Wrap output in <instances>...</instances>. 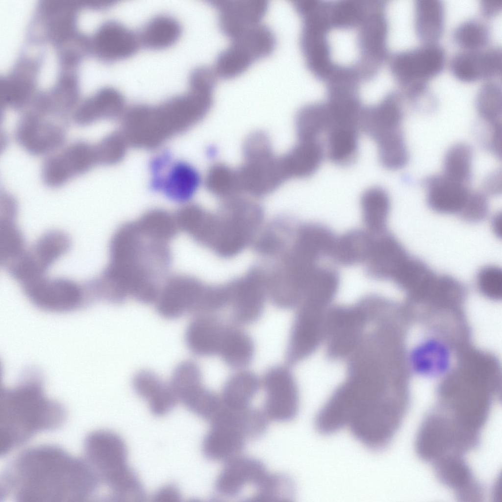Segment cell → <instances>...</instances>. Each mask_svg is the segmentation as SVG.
Wrapping results in <instances>:
<instances>
[{
	"label": "cell",
	"mask_w": 502,
	"mask_h": 502,
	"mask_svg": "<svg viewBox=\"0 0 502 502\" xmlns=\"http://www.w3.org/2000/svg\"><path fill=\"white\" fill-rule=\"evenodd\" d=\"M210 427L202 443V452L207 459L226 462L240 456L249 440L239 410L223 405L209 421Z\"/></svg>",
	"instance_id": "15"
},
{
	"label": "cell",
	"mask_w": 502,
	"mask_h": 502,
	"mask_svg": "<svg viewBox=\"0 0 502 502\" xmlns=\"http://www.w3.org/2000/svg\"><path fill=\"white\" fill-rule=\"evenodd\" d=\"M501 214L497 213L492 219V226L494 232L497 236H501Z\"/></svg>",
	"instance_id": "56"
},
{
	"label": "cell",
	"mask_w": 502,
	"mask_h": 502,
	"mask_svg": "<svg viewBox=\"0 0 502 502\" xmlns=\"http://www.w3.org/2000/svg\"><path fill=\"white\" fill-rule=\"evenodd\" d=\"M445 58L444 49L436 43L395 52L388 60L393 79L406 92L427 87V81L442 72Z\"/></svg>",
	"instance_id": "12"
},
{
	"label": "cell",
	"mask_w": 502,
	"mask_h": 502,
	"mask_svg": "<svg viewBox=\"0 0 502 502\" xmlns=\"http://www.w3.org/2000/svg\"><path fill=\"white\" fill-rule=\"evenodd\" d=\"M480 436L436 406L420 425L415 448L421 460L432 464L446 456H464L479 447Z\"/></svg>",
	"instance_id": "6"
},
{
	"label": "cell",
	"mask_w": 502,
	"mask_h": 502,
	"mask_svg": "<svg viewBox=\"0 0 502 502\" xmlns=\"http://www.w3.org/2000/svg\"><path fill=\"white\" fill-rule=\"evenodd\" d=\"M326 156L324 142L321 140H298L286 153L280 156L287 179L303 178L313 175Z\"/></svg>",
	"instance_id": "35"
},
{
	"label": "cell",
	"mask_w": 502,
	"mask_h": 502,
	"mask_svg": "<svg viewBox=\"0 0 502 502\" xmlns=\"http://www.w3.org/2000/svg\"><path fill=\"white\" fill-rule=\"evenodd\" d=\"M205 184L208 191L222 201L241 195L236 170L225 164L212 165L206 174Z\"/></svg>",
	"instance_id": "46"
},
{
	"label": "cell",
	"mask_w": 502,
	"mask_h": 502,
	"mask_svg": "<svg viewBox=\"0 0 502 502\" xmlns=\"http://www.w3.org/2000/svg\"><path fill=\"white\" fill-rule=\"evenodd\" d=\"M37 8L39 22L47 41L58 48L77 35V6L73 1L43 0Z\"/></svg>",
	"instance_id": "23"
},
{
	"label": "cell",
	"mask_w": 502,
	"mask_h": 502,
	"mask_svg": "<svg viewBox=\"0 0 502 502\" xmlns=\"http://www.w3.org/2000/svg\"><path fill=\"white\" fill-rule=\"evenodd\" d=\"M290 244L296 254L313 264L330 258L336 235L327 226L317 222L299 224Z\"/></svg>",
	"instance_id": "30"
},
{
	"label": "cell",
	"mask_w": 502,
	"mask_h": 502,
	"mask_svg": "<svg viewBox=\"0 0 502 502\" xmlns=\"http://www.w3.org/2000/svg\"><path fill=\"white\" fill-rule=\"evenodd\" d=\"M181 32L179 21L167 14L152 17L138 32L141 45L155 50L171 46L178 40Z\"/></svg>",
	"instance_id": "40"
},
{
	"label": "cell",
	"mask_w": 502,
	"mask_h": 502,
	"mask_svg": "<svg viewBox=\"0 0 502 502\" xmlns=\"http://www.w3.org/2000/svg\"><path fill=\"white\" fill-rule=\"evenodd\" d=\"M262 382L265 392L263 411L268 419L280 422L294 419L299 411L300 397L291 370L281 365L271 366Z\"/></svg>",
	"instance_id": "18"
},
{
	"label": "cell",
	"mask_w": 502,
	"mask_h": 502,
	"mask_svg": "<svg viewBox=\"0 0 502 502\" xmlns=\"http://www.w3.org/2000/svg\"><path fill=\"white\" fill-rule=\"evenodd\" d=\"M436 477L452 490L461 502H478L483 497V488L475 478L464 456L450 455L432 464Z\"/></svg>",
	"instance_id": "26"
},
{
	"label": "cell",
	"mask_w": 502,
	"mask_h": 502,
	"mask_svg": "<svg viewBox=\"0 0 502 502\" xmlns=\"http://www.w3.org/2000/svg\"><path fill=\"white\" fill-rule=\"evenodd\" d=\"M254 344L250 335L238 326L228 325L218 355L232 369H242L252 362Z\"/></svg>",
	"instance_id": "38"
},
{
	"label": "cell",
	"mask_w": 502,
	"mask_h": 502,
	"mask_svg": "<svg viewBox=\"0 0 502 502\" xmlns=\"http://www.w3.org/2000/svg\"><path fill=\"white\" fill-rule=\"evenodd\" d=\"M424 184L429 207L440 214L458 215L471 192L466 184L443 174L427 177Z\"/></svg>",
	"instance_id": "31"
},
{
	"label": "cell",
	"mask_w": 502,
	"mask_h": 502,
	"mask_svg": "<svg viewBox=\"0 0 502 502\" xmlns=\"http://www.w3.org/2000/svg\"><path fill=\"white\" fill-rule=\"evenodd\" d=\"M83 446L84 459L109 493L135 475L127 464L126 444L115 432L105 429L91 431L84 439Z\"/></svg>",
	"instance_id": "8"
},
{
	"label": "cell",
	"mask_w": 502,
	"mask_h": 502,
	"mask_svg": "<svg viewBox=\"0 0 502 502\" xmlns=\"http://www.w3.org/2000/svg\"><path fill=\"white\" fill-rule=\"evenodd\" d=\"M502 67V52L499 47L459 52L452 56L450 62L453 75L465 82L500 75Z\"/></svg>",
	"instance_id": "28"
},
{
	"label": "cell",
	"mask_w": 502,
	"mask_h": 502,
	"mask_svg": "<svg viewBox=\"0 0 502 502\" xmlns=\"http://www.w3.org/2000/svg\"><path fill=\"white\" fill-rule=\"evenodd\" d=\"M90 35L86 36L87 51L104 62L130 57L141 46L138 32L116 20L103 21Z\"/></svg>",
	"instance_id": "20"
},
{
	"label": "cell",
	"mask_w": 502,
	"mask_h": 502,
	"mask_svg": "<svg viewBox=\"0 0 502 502\" xmlns=\"http://www.w3.org/2000/svg\"><path fill=\"white\" fill-rule=\"evenodd\" d=\"M231 320L237 326L257 322L262 316L268 292L261 268L251 269L242 276L229 281Z\"/></svg>",
	"instance_id": "19"
},
{
	"label": "cell",
	"mask_w": 502,
	"mask_h": 502,
	"mask_svg": "<svg viewBox=\"0 0 502 502\" xmlns=\"http://www.w3.org/2000/svg\"><path fill=\"white\" fill-rule=\"evenodd\" d=\"M411 256L399 240L387 230L374 235L370 253L364 263L366 274L375 280L392 281Z\"/></svg>",
	"instance_id": "22"
},
{
	"label": "cell",
	"mask_w": 502,
	"mask_h": 502,
	"mask_svg": "<svg viewBox=\"0 0 502 502\" xmlns=\"http://www.w3.org/2000/svg\"><path fill=\"white\" fill-rule=\"evenodd\" d=\"M71 247L69 236L59 230L43 234L34 244L13 263L11 276L19 283L46 275L50 266L68 252Z\"/></svg>",
	"instance_id": "17"
},
{
	"label": "cell",
	"mask_w": 502,
	"mask_h": 502,
	"mask_svg": "<svg viewBox=\"0 0 502 502\" xmlns=\"http://www.w3.org/2000/svg\"><path fill=\"white\" fill-rule=\"evenodd\" d=\"M480 8L481 13L484 17H494L502 10V0H482Z\"/></svg>",
	"instance_id": "55"
},
{
	"label": "cell",
	"mask_w": 502,
	"mask_h": 502,
	"mask_svg": "<svg viewBox=\"0 0 502 502\" xmlns=\"http://www.w3.org/2000/svg\"><path fill=\"white\" fill-rule=\"evenodd\" d=\"M126 109L122 92L113 86H105L79 102L71 118L76 125L86 126L100 120L122 117Z\"/></svg>",
	"instance_id": "27"
},
{
	"label": "cell",
	"mask_w": 502,
	"mask_h": 502,
	"mask_svg": "<svg viewBox=\"0 0 502 502\" xmlns=\"http://www.w3.org/2000/svg\"><path fill=\"white\" fill-rule=\"evenodd\" d=\"M202 179L198 171L191 164L177 161L169 165L162 176L158 190L177 203L189 201L195 195Z\"/></svg>",
	"instance_id": "34"
},
{
	"label": "cell",
	"mask_w": 502,
	"mask_h": 502,
	"mask_svg": "<svg viewBox=\"0 0 502 502\" xmlns=\"http://www.w3.org/2000/svg\"><path fill=\"white\" fill-rule=\"evenodd\" d=\"M369 322L368 312L359 300L351 305L330 306L324 344L326 359L345 362L361 342Z\"/></svg>",
	"instance_id": "9"
},
{
	"label": "cell",
	"mask_w": 502,
	"mask_h": 502,
	"mask_svg": "<svg viewBox=\"0 0 502 502\" xmlns=\"http://www.w3.org/2000/svg\"><path fill=\"white\" fill-rule=\"evenodd\" d=\"M182 403L190 412L209 422L223 405L221 397L203 384L194 389Z\"/></svg>",
	"instance_id": "49"
},
{
	"label": "cell",
	"mask_w": 502,
	"mask_h": 502,
	"mask_svg": "<svg viewBox=\"0 0 502 502\" xmlns=\"http://www.w3.org/2000/svg\"><path fill=\"white\" fill-rule=\"evenodd\" d=\"M38 62L29 58H22L8 74L0 78L1 104L15 111L26 108L34 96Z\"/></svg>",
	"instance_id": "25"
},
{
	"label": "cell",
	"mask_w": 502,
	"mask_h": 502,
	"mask_svg": "<svg viewBox=\"0 0 502 502\" xmlns=\"http://www.w3.org/2000/svg\"><path fill=\"white\" fill-rule=\"evenodd\" d=\"M18 205L10 194L1 192L0 203V263L5 267L26 249L22 232L16 223Z\"/></svg>",
	"instance_id": "32"
},
{
	"label": "cell",
	"mask_w": 502,
	"mask_h": 502,
	"mask_svg": "<svg viewBox=\"0 0 502 502\" xmlns=\"http://www.w3.org/2000/svg\"><path fill=\"white\" fill-rule=\"evenodd\" d=\"M404 386L356 374L345 378L316 414L315 427L329 435L347 428L364 447L381 451L399 430L409 407Z\"/></svg>",
	"instance_id": "1"
},
{
	"label": "cell",
	"mask_w": 502,
	"mask_h": 502,
	"mask_svg": "<svg viewBox=\"0 0 502 502\" xmlns=\"http://www.w3.org/2000/svg\"><path fill=\"white\" fill-rule=\"evenodd\" d=\"M329 307L301 303L296 307L285 354L288 365H295L309 358L324 346Z\"/></svg>",
	"instance_id": "14"
},
{
	"label": "cell",
	"mask_w": 502,
	"mask_h": 502,
	"mask_svg": "<svg viewBox=\"0 0 502 502\" xmlns=\"http://www.w3.org/2000/svg\"><path fill=\"white\" fill-rule=\"evenodd\" d=\"M100 484L85 459L55 445H40L22 451L4 467L0 476V501H87Z\"/></svg>",
	"instance_id": "2"
},
{
	"label": "cell",
	"mask_w": 502,
	"mask_h": 502,
	"mask_svg": "<svg viewBox=\"0 0 502 502\" xmlns=\"http://www.w3.org/2000/svg\"><path fill=\"white\" fill-rule=\"evenodd\" d=\"M475 104L482 122L493 126H502V97L501 85L488 81L479 89Z\"/></svg>",
	"instance_id": "45"
},
{
	"label": "cell",
	"mask_w": 502,
	"mask_h": 502,
	"mask_svg": "<svg viewBox=\"0 0 502 502\" xmlns=\"http://www.w3.org/2000/svg\"><path fill=\"white\" fill-rule=\"evenodd\" d=\"M66 417L63 405L45 395L41 373L34 368H26L14 386L0 389V456L40 432L59 428Z\"/></svg>",
	"instance_id": "3"
},
{
	"label": "cell",
	"mask_w": 502,
	"mask_h": 502,
	"mask_svg": "<svg viewBox=\"0 0 502 502\" xmlns=\"http://www.w3.org/2000/svg\"><path fill=\"white\" fill-rule=\"evenodd\" d=\"M452 37L455 43L466 50H479L488 43L490 32L483 23L470 19L458 25Z\"/></svg>",
	"instance_id": "48"
},
{
	"label": "cell",
	"mask_w": 502,
	"mask_h": 502,
	"mask_svg": "<svg viewBox=\"0 0 502 502\" xmlns=\"http://www.w3.org/2000/svg\"><path fill=\"white\" fill-rule=\"evenodd\" d=\"M97 165L94 144L78 140L48 155L42 166L41 177L46 186L57 188Z\"/></svg>",
	"instance_id": "16"
},
{
	"label": "cell",
	"mask_w": 502,
	"mask_h": 502,
	"mask_svg": "<svg viewBox=\"0 0 502 502\" xmlns=\"http://www.w3.org/2000/svg\"><path fill=\"white\" fill-rule=\"evenodd\" d=\"M403 99L400 91L391 90L377 103L363 109L360 130L376 142L384 166L399 165L409 155L402 128Z\"/></svg>",
	"instance_id": "5"
},
{
	"label": "cell",
	"mask_w": 502,
	"mask_h": 502,
	"mask_svg": "<svg viewBox=\"0 0 502 502\" xmlns=\"http://www.w3.org/2000/svg\"><path fill=\"white\" fill-rule=\"evenodd\" d=\"M267 473L258 459L240 456L231 459L226 462L216 479L214 498H236L247 486H251L254 492Z\"/></svg>",
	"instance_id": "21"
},
{
	"label": "cell",
	"mask_w": 502,
	"mask_h": 502,
	"mask_svg": "<svg viewBox=\"0 0 502 502\" xmlns=\"http://www.w3.org/2000/svg\"><path fill=\"white\" fill-rule=\"evenodd\" d=\"M261 381L254 373L243 370L233 374L225 382L221 396L226 407L241 410L250 406L259 390Z\"/></svg>",
	"instance_id": "43"
},
{
	"label": "cell",
	"mask_w": 502,
	"mask_h": 502,
	"mask_svg": "<svg viewBox=\"0 0 502 502\" xmlns=\"http://www.w3.org/2000/svg\"><path fill=\"white\" fill-rule=\"evenodd\" d=\"M483 192L487 195L497 196L502 192V172L494 171L488 175L483 183Z\"/></svg>",
	"instance_id": "53"
},
{
	"label": "cell",
	"mask_w": 502,
	"mask_h": 502,
	"mask_svg": "<svg viewBox=\"0 0 502 502\" xmlns=\"http://www.w3.org/2000/svg\"><path fill=\"white\" fill-rule=\"evenodd\" d=\"M128 142L122 132H114L94 144L98 164L112 165L124 155Z\"/></svg>",
	"instance_id": "50"
},
{
	"label": "cell",
	"mask_w": 502,
	"mask_h": 502,
	"mask_svg": "<svg viewBox=\"0 0 502 502\" xmlns=\"http://www.w3.org/2000/svg\"><path fill=\"white\" fill-rule=\"evenodd\" d=\"M476 284L479 291L485 297L492 300L501 298L502 294V271L495 265L481 268L476 276Z\"/></svg>",
	"instance_id": "51"
},
{
	"label": "cell",
	"mask_w": 502,
	"mask_h": 502,
	"mask_svg": "<svg viewBox=\"0 0 502 502\" xmlns=\"http://www.w3.org/2000/svg\"><path fill=\"white\" fill-rule=\"evenodd\" d=\"M473 156V149L468 144H454L445 154L442 174L451 179L467 184L472 178Z\"/></svg>",
	"instance_id": "44"
},
{
	"label": "cell",
	"mask_w": 502,
	"mask_h": 502,
	"mask_svg": "<svg viewBox=\"0 0 502 502\" xmlns=\"http://www.w3.org/2000/svg\"><path fill=\"white\" fill-rule=\"evenodd\" d=\"M228 324L213 314L195 316L185 331L187 348L197 356L218 355Z\"/></svg>",
	"instance_id": "29"
},
{
	"label": "cell",
	"mask_w": 502,
	"mask_h": 502,
	"mask_svg": "<svg viewBox=\"0 0 502 502\" xmlns=\"http://www.w3.org/2000/svg\"><path fill=\"white\" fill-rule=\"evenodd\" d=\"M231 40L217 54L214 65L216 75L223 79L240 75L254 61L270 55L276 44L274 31L262 23L245 29Z\"/></svg>",
	"instance_id": "10"
},
{
	"label": "cell",
	"mask_w": 502,
	"mask_h": 502,
	"mask_svg": "<svg viewBox=\"0 0 502 502\" xmlns=\"http://www.w3.org/2000/svg\"><path fill=\"white\" fill-rule=\"evenodd\" d=\"M374 235L366 229L354 228L336 236L330 259L343 266L366 262L370 253Z\"/></svg>",
	"instance_id": "36"
},
{
	"label": "cell",
	"mask_w": 502,
	"mask_h": 502,
	"mask_svg": "<svg viewBox=\"0 0 502 502\" xmlns=\"http://www.w3.org/2000/svg\"><path fill=\"white\" fill-rule=\"evenodd\" d=\"M360 208L366 230L374 235L387 231V223L391 201L387 192L383 188L373 186L362 194Z\"/></svg>",
	"instance_id": "42"
},
{
	"label": "cell",
	"mask_w": 502,
	"mask_h": 502,
	"mask_svg": "<svg viewBox=\"0 0 502 502\" xmlns=\"http://www.w3.org/2000/svg\"><path fill=\"white\" fill-rule=\"evenodd\" d=\"M37 308L53 313H67L86 308L95 302L85 282L44 275L20 284Z\"/></svg>",
	"instance_id": "11"
},
{
	"label": "cell",
	"mask_w": 502,
	"mask_h": 502,
	"mask_svg": "<svg viewBox=\"0 0 502 502\" xmlns=\"http://www.w3.org/2000/svg\"><path fill=\"white\" fill-rule=\"evenodd\" d=\"M339 285V275L335 269L318 264L310 276L300 303L328 307L332 305Z\"/></svg>",
	"instance_id": "37"
},
{
	"label": "cell",
	"mask_w": 502,
	"mask_h": 502,
	"mask_svg": "<svg viewBox=\"0 0 502 502\" xmlns=\"http://www.w3.org/2000/svg\"><path fill=\"white\" fill-rule=\"evenodd\" d=\"M243 161L236 169L241 195L256 199L266 196L287 180L280 156L273 151L270 139L255 131L246 139Z\"/></svg>",
	"instance_id": "7"
},
{
	"label": "cell",
	"mask_w": 502,
	"mask_h": 502,
	"mask_svg": "<svg viewBox=\"0 0 502 502\" xmlns=\"http://www.w3.org/2000/svg\"><path fill=\"white\" fill-rule=\"evenodd\" d=\"M263 216L255 199L239 195L222 201L216 211L204 210L200 216V240L219 256L232 257L253 244Z\"/></svg>",
	"instance_id": "4"
},
{
	"label": "cell",
	"mask_w": 502,
	"mask_h": 502,
	"mask_svg": "<svg viewBox=\"0 0 502 502\" xmlns=\"http://www.w3.org/2000/svg\"><path fill=\"white\" fill-rule=\"evenodd\" d=\"M132 384L136 394L148 402L151 412L156 416L168 414L178 402L170 382L152 371L142 370L136 373Z\"/></svg>",
	"instance_id": "33"
},
{
	"label": "cell",
	"mask_w": 502,
	"mask_h": 502,
	"mask_svg": "<svg viewBox=\"0 0 502 502\" xmlns=\"http://www.w3.org/2000/svg\"><path fill=\"white\" fill-rule=\"evenodd\" d=\"M208 2L218 11L221 31L230 39L261 23L269 6L267 0H209Z\"/></svg>",
	"instance_id": "24"
},
{
	"label": "cell",
	"mask_w": 502,
	"mask_h": 502,
	"mask_svg": "<svg viewBox=\"0 0 502 502\" xmlns=\"http://www.w3.org/2000/svg\"><path fill=\"white\" fill-rule=\"evenodd\" d=\"M68 125L69 120L27 108L16 125L15 137L30 154L49 155L65 146Z\"/></svg>",
	"instance_id": "13"
},
{
	"label": "cell",
	"mask_w": 502,
	"mask_h": 502,
	"mask_svg": "<svg viewBox=\"0 0 502 502\" xmlns=\"http://www.w3.org/2000/svg\"><path fill=\"white\" fill-rule=\"evenodd\" d=\"M294 483L288 476L268 473L257 487L250 501H290L294 498Z\"/></svg>",
	"instance_id": "47"
},
{
	"label": "cell",
	"mask_w": 502,
	"mask_h": 502,
	"mask_svg": "<svg viewBox=\"0 0 502 502\" xmlns=\"http://www.w3.org/2000/svg\"><path fill=\"white\" fill-rule=\"evenodd\" d=\"M330 115L325 101L305 104L298 110L295 125L298 140H322L330 126Z\"/></svg>",
	"instance_id": "39"
},
{
	"label": "cell",
	"mask_w": 502,
	"mask_h": 502,
	"mask_svg": "<svg viewBox=\"0 0 502 502\" xmlns=\"http://www.w3.org/2000/svg\"><path fill=\"white\" fill-rule=\"evenodd\" d=\"M445 8L440 0H417L414 7V27L424 44L436 43L444 27Z\"/></svg>",
	"instance_id": "41"
},
{
	"label": "cell",
	"mask_w": 502,
	"mask_h": 502,
	"mask_svg": "<svg viewBox=\"0 0 502 502\" xmlns=\"http://www.w3.org/2000/svg\"><path fill=\"white\" fill-rule=\"evenodd\" d=\"M489 210L487 196L482 191L471 192L458 216L469 223H477L484 220Z\"/></svg>",
	"instance_id": "52"
},
{
	"label": "cell",
	"mask_w": 502,
	"mask_h": 502,
	"mask_svg": "<svg viewBox=\"0 0 502 502\" xmlns=\"http://www.w3.org/2000/svg\"><path fill=\"white\" fill-rule=\"evenodd\" d=\"M181 498L178 487L173 484H169L159 488L154 494L155 502H178Z\"/></svg>",
	"instance_id": "54"
}]
</instances>
